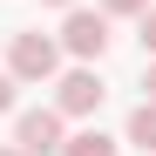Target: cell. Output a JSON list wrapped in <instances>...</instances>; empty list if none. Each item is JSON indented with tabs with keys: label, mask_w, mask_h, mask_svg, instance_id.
<instances>
[{
	"label": "cell",
	"mask_w": 156,
	"mask_h": 156,
	"mask_svg": "<svg viewBox=\"0 0 156 156\" xmlns=\"http://www.w3.org/2000/svg\"><path fill=\"white\" fill-rule=\"evenodd\" d=\"M55 68H61V41L14 34V48H7V75H14V82H55Z\"/></svg>",
	"instance_id": "cell-1"
},
{
	"label": "cell",
	"mask_w": 156,
	"mask_h": 156,
	"mask_svg": "<svg viewBox=\"0 0 156 156\" xmlns=\"http://www.w3.org/2000/svg\"><path fill=\"white\" fill-rule=\"evenodd\" d=\"M61 48H68L75 61H102V48H109V14L68 7V20H61Z\"/></svg>",
	"instance_id": "cell-2"
},
{
	"label": "cell",
	"mask_w": 156,
	"mask_h": 156,
	"mask_svg": "<svg viewBox=\"0 0 156 156\" xmlns=\"http://www.w3.org/2000/svg\"><path fill=\"white\" fill-rule=\"evenodd\" d=\"M14 149L20 156H55L61 149V109H27L14 122Z\"/></svg>",
	"instance_id": "cell-3"
},
{
	"label": "cell",
	"mask_w": 156,
	"mask_h": 156,
	"mask_svg": "<svg viewBox=\"0 0 156 156\" xmlns=\"http://www.w3.org/2000/svg\"><path fill=\"white\" fill-rule=\"evenodd\" d=\"M102 95H109V88H102V75H95V68H68V75H61V95H55V109H61V115H95V109H102Z\"/></svg>",
	"instance_id": "cell-4"
},
{
	"label": "cell",
	"mask_w": 156,
	"mask_h": 156,
	"mask_svg": "<svg viewBox=\"0 0 156 156\" xmlns=\"http://www.w3.org/2000/svg\"><path fill=\"white\" fill-rule=\"evenodd\" d=\"M129 143H136L143 156H156V102H149V95L129 109Z\"/></svg>",
	"instance_id": "cell-5"
},
{
	"label": "cell",
	"mask_w": 156,
	"mask_h": 156,
	"mask_svg": "<svg viewBox=\"0 0 156 156\" xmlns=\"http://www.w3.org/2000/svg\"><path fill=\"white\" fill-rule=\"evenodd\" d=\"M55 156H115V143L102 136V129H82V136H61Z\"/></svg>",
	"instance_id": "cell-6"
},
{
	"label": "cell",
	"mask_w": 156,
	"mask_h": 156,
	"mask_svg": "<svg viewBox=\"0 0 156 156\" xmlns=\"http://www.w3.org/2000/svg\"><path fill=\"white\" fill-rule=\"evenodd\" d=\"M136 20H143V55H156V7H143Z\"/></svg>",
	"instance_id": "cell-7"
},
{
	"label": "cell",
	"mask_w": 156,
	"mask_h": 156,
	"mask_svg": "<svg viewBox=\"0 0 156 156\" xmlns=\"http://www.w3.org/2000/svg\"><path fill=\"white\" fill-rule=\"evenodd\" d=\"M149 0H102V14H143Z\"/></svg>",
	"instance_id": "cell-8"
},
{
	"label": "cell",
	"mask_w": 156,
	"mask_h": 156,
	"mask_svg": "<svg viewBox=\"0 0 156 156\" xmlns=\"http://www.w3.org/2000/svg\"><path fill=\"white\" fill-rule=\"evenodd\" d=\"M0 109H14V75L0 68Z\"/></svg>",
	"instance_id": "cell-9"
},
{
	"label": "cell",
	"mask_w": 156,
	"mask_h": 156,
	"mask_svg": "<svg viewBox=\"0 0 156 156\" xmlns=\"http://www.w3.org/2000/svg\"><path fill=\"white\" fill-rule=\"evenodd\" d=\"M143 88H149V102H156V61H149V68H143Z\"/></svg>",
	"instance_id": "cell-10"
},
{
	"label": "cell",
	"mask_w": 156,
	"mask_h": 156,
	"mask_svg": "<svg viewBox=\"0 0 156 156\" xmlns=\"http://www.w3.org/2000/svg\"><path fill=\"white\" fill-rule=\"evenodd\" d=\"M41 7H75V0H41Z\"/></svg>",
	"instance_id": "cell-11"
},
{
	"label": "cell",
	"mask_w": 156,
	"mask_h": 156,
	"mask_svg": "<svg viewBox=\"0 0 156 156\" xmlns=\"http://www.w3.org/2000/svg\"><path fill=\"white\" fill-rule=\"evenodd\" d=\"M0 156H20V149H0Z\"/></svg>",
	"instance_id": "cell-12"
}]
</instances>
